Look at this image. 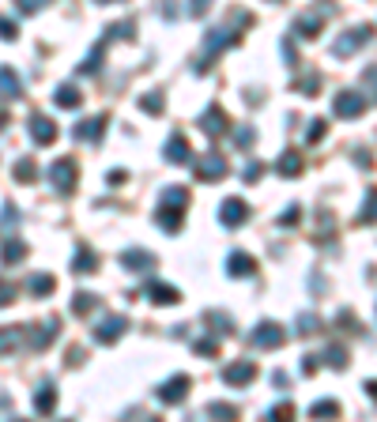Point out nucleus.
Here are the masks:
<instances>
[{
    "mask_svg": "<svg viewBox=\"0 0 377 422\" xmlns=\"http://www.w3.org/2000/svg\"><path fill=\"white\" fill-rule=\"evenodd\" d=\"M155 219H159V227L167 234H178L181 223H185V208H178V204H162L159 200V211H155Z\"/></svg>",
    "mask_w": 377,
    "mask_h": 422,
    "instance_id": "obj_5",
    "label": "nucleus"
},
{
    "mask_svg": "<svg viewBox=\"0 0 377 422\" xmlns=\"http://www.w3.org/2000/svg\"><path fill=\"white\" fill-rule=\"evenodd\" d=\"M125 328H128V321L114 313V317H106V321L95 328V340H98V343H117V340L125 336Z\"/></svg>",
    "mask_w": 377,
    "mask_h": 422,
    "instance_id": "obj_6",
    "label": "nucleus"
},
{
    "mask_svg": "<svg viewBox=\"0 0 377 422\" xmlns=\"http://www.w3.org/2000/svg\"><path fill=\"white\" fill-rule=\"evenodd\" d=\"M219 219H223V227H238V223L249 219V208H245V200L231 196V200H223V208H219Z\"/></svg>",
    "mask_w": 377,
    "mask_h": 422,
    "instance_id": "obj_8",
    "label": "nucleus"
},
{
    "mask_svg": "<svg viewBox=\"0 0 377 422\" xmlns=\"http://www.w3.org/2000/svg\"><path fill=\"white\" fill-rule=\"evenodd\" d=\"M106 133V117H95V121H84V125L76 128V140H91V144H98Z\"/></svg>",
    "mask_w": 377,
    "mask_h": 422,
    "instance_id": "obj_21",
    "label": "nucleus"
},
{
    "mask_svg": "<svg viewBox=\"0 0 377 422\" xmlns=\"http://www.w3.org/2000/svg\"><path fill=\"white\" fill-rule=\"evenodd\" d=\"M20 343H23V324H8V328H0V354H12Z\"/></svg>",
    "mask_w": 377,
    "mask_h": 422,
    "instance_id": "obj_19",
    "label": "nucleus"
},
{
    "mask_svg": "<svg viewBox=\"0 0 377 422\" xmlns=\"http://www.w3.org/2000/svg\"><path fill=\"white\" fill-rule=\"evenodd\" d=\"M53 276H31V283H26V290L31 294H38V298H45V294H53Z\"/></svg>",
    "mask_w": 377,
    "mask_h": 422,
    "instance_id": "obj_29",
    "label": "nucleus"
},
{
    "mask_svg": "<svg viewBox=\"0 0 377 422\" xmlns=\"http://www.w3.org/2000/svg\"><path fill=\"white\" fill-rule=\"evenodd\" d=\"M366 42H370V31H366V27H355V31H347L344 38L336 42V57H347L351 50H358V45H366Z\"/></svg>",
    "mask_w": 377,
    "mask_h": 422,
    "instance_id": "obj_12",
    "label": "nucleus"
},
{
    "mask_svg": "<svg viewBox=\"0 0 377 422\" xmlns=\"http://www.w3.org/2000/svg\"><path fill=\"white\" fill-rule=\"evenodd\" d=\"M197 177H200V181H223V177H226V158L219 155V151L204 155L197 163Z\"/></svg>",
    "mask_w": 377,
    "mask_h": 422,
    "instance_id": "obj_2",
    "label": "nucleus"
},
{
    "mask_svg": "<svg viewBox=\"0 0 377 422\" xmlns=\"http://www.w3.org/2000/svg\"><path fill=\"white\" fill-rule=\"evenodd\" d=\"M98 4H114V0H98Z\"/></svg>",
    "mask_w": 377,
    "mask_h": 422,
    "instance_id": "obj_48",
    "label": "nucleus"
},
{
    "mask_svg": "<svg viewBox=\"0 0 377 422\" xmlns=\"http://www.w3.org/2000/svg\"><path fill=\"white\" fill-rule=\"evenodd\" d=\"M208 4H211V0H192V4H189V15H204Z\"/></svg>",
    "mask_w": 377,
    "mask_h": 422,
    "instance_id": "obj_42",
    "label": "nucleus"
},
{
    "mask_svg": "<svg viewBox=\"0 0 377 422\" xmlns=\"http://www.w3.org/2000/svg\"><path fill=\"white\" fill-rule=\"evenodd\" d=\"M12 302H15V287L0 279V306H12Z\"/></svg>",
    "mask_w": 377,
    "mask_h": 422,
    "instance_id": "obj_39",
    "label": "nucleus"
},
{
    "mask_svg": "<svg viewBox=\"0 0 377 422\" xmlns=\"http://www.w3.org/2000/svg\"><path fill=\"white\" fill-rule=\"evenodd\" d=\"M231 42H238V27H226V31H211V34H208V57L215 61Z\"/></svg>",
    "mask_w": 377,
    "mask_h": 422,
    "instance_id": "obj_11",
    "label": "nucleus"
},
{
    "mask_svg": "<svg viewBox=\"0 0 377 422\" xmlns=\"http://www.w3.org/2000/svg\"><path fill=\"white\" fill-rule=\"evenodd\" d=\"M238 144H253V128H238Z\"/></svg>",
    "mask_w": 377,
    "mask_h": 422,
    "instance_id": "obj_43",
    "label": "nucleus"
},
{
    "mask_svg": "<svg viewBox=\"0 0 377 422\" xmlns=\"http://www.w3.org/2000/svg\"><path fill=\"white\" fill-rule=\"evenodd\" d=\"M125 181V170H109V185H121Z\"/></svg>",
    "mask_w": 377,
    "mask_h": 422,
    "instance_id": "obj_45",
    "label": "nucleus"
},
{
    "mask_svg": "<svg viewBox=\"0 0 377 422\" xmlns=\"http://www.w3.org/2000/svg\"><path fill=\"white\" fill-rule=\"evenodd\" d=\"M366 389H370V396L377 400V381H370V384H366Z\"/></svg>",
    "mask_w": 377,
    "mask_h": 422,
    "instance_id": "obj_46",
    "label": "nucleus"
},
{
    "mask_svg": "<svg viewBox=\"0 0 377 422\" xmlns=\"http://www.w3.org/2000/svg\"><path fill=\"white\" fill-rule=\"evenodd\" d=\"M226 271H231L234 279H242V276H253L256 264H253L249 253H231V260H226Z\"/></svg>",
    "mask_w": 377,
    "mask_h": 422,
    "instance_id": "obj_17",
    "label": "nucleus"
},
{
    "mask_svg": "<svg viewBox=\"0 0 377 422\" xmlns=\"http://www.w3.org/2000/svg\"><path fill=\"white\" fill-rule=\"evenodd\" d=\"M57 328H61V321H45V324H38L34 336H26V343H31L34 351H42V347H49V340L57 336Z\"/></svg>",
    "mask_w": 377,
    "mask_h": 422,
    "instance_id": "obj_20",
    "label": "nucleus"
},
{
    "mask_svg": "<svg viewBox=\"0 0 377 422\" xmlns=\"http://www.w3.org/2000/svg\"><path fill=\"white\" fill-rule=\"evenodd\" d=\"M275 170H279L283 177H294V174L302 170V155H298V151H287V155L279 158V163H275Z\"/></svg>",
    "mask_w": 377,
    "mask_h": 422,
    "instance_id": "obj_26",
    "label": "nucleus"
},
{
    "mask_svg": "<svg viewBox=\"0 0 377 422\" xmlns=\"http://www.w3.org/2000/svg\"><path fill=\"white\" fill-rule=\"evenodd\" d=\"M294 31H298V34H306V38H317V34H321V20H317V15H298Z\"/></svg>",
    "mask_w": 377,
    "mask_h": 422,
    "instance_id": "obj_30",
    "label": "nucleus"
},
{
    "mask_svg": "<svg viewBox=\"0 0 377 422\" xmlns=\"http://www.w3.org/2000/svg\"><path fill=\"white\" fill-rule=\"evenodd\" d=\"M200 128H204L208 136H223V133H226V114H223L219 106H211L208 114L200 117Z\"/></svg>",
    "mask_w": 377,
    "mask_h": 422,
    "instance_id": "obj_16",
    "label": "nucleus"
},
{
    "mask_svg": "<svg viewBox=\"0 0 377 422\" xmlns=\"http://www.w3.org/2000/svg\"><path fill=\"white\" fill-rule=\"evenodd\" d=\"M102 53H106V38L98 42L95 50H91V57H87L84 64H79V72H84V76H87V72H98V68H102Z\"/></svg>",
    "mask_w": 377,
    "mask_h": 422,
    "instance_id": "obj_31",
    "label": "nucleus"
},
{
    "mask_svg": "<svg viewBox=\"0 0 377 422\" xmlns=\"http://www.w3.org/2000/svg\"><path fill=\"white\" fill-rule=\"evenodd\" d=\"M197 354H211V359H215V354H219V343L215 340H200L197 343Z\"/></svg>",
    "mask_w": 377,
    "mask_h": 422,
    "instance_id": "obj_40",
    "label": "nucleus"
},
{
    "mask_svg": "<svg viewBox=\"0 0 377 422\" xmlns=\"http://www.w3.org/2000/svg\"><path fill=\"white\" fill-rule=\"evenodd\" d=\"M121 268H128V271H147V268H155V257L147 249H125L121 257Z\"/></svg>",
    "mask_w": 377,
    "mask_h": 422,
    "instance_id": "obj_10",
    "label": "nucleus"
},
{
    "mask_svg": "<svg viewBox=\"0 0 377 422\" xmlns=\"http://www.w3.org/2000/svg\"><path fill=\"white\" fill-rule=\"evenodd\" d=\"M189 384H192V381L185 377V373H178V377H170V381L159 389V400H162V403H181V400L189 396Z\"/></svg>",
    "mask_w": 377,
    "mask_h": 422,
    "instance_id": "obj_7",
    "label": "nucleus"
},
{
    "mask_svg": "<svg viewBox=\"0 0 377 422\" xmlns=\"http://www.w3.org/2000/svg\"><path fill=\"white\" fill-rule=\"evenodd\" d=\"M4 125H8V117H4V114H0V128H4Z\"/></svg>",
    "mask_w": 377,
    "mask_h": 422,
    "instance_id": "obj_47",
    "label": "nucleus"
},
{
    "mask_svg": "<svg viewBox=\"0 0 377 422\" xmlns=\"http://www.w3.org/2000/svg\"><path fill=\"white\" fill-rule=\"evenodd\" d=\"M0 95H4V98H20V95H23L20 76H15L12 68H0Z\"/></svg>",
    "mask_w": 377,
    "mask_h": 422,
    "instance_id": "obj_22",
    "label": "nucleus"
},
{
    "mask_svg": "<svg viewBox=\"0 0 377 422\" xmlns=\"http://www.w3.org/2000/svg\"><path fill=\"white\" fill-rule=\"evenodd\" d=\"M49 177H53V189L61 196H72L76 193V163L72 158H61V163L49 166Z\"/></svg>",
    "mask_w": 377,
    "mask_h": 422,
    "instance_id": "obj_1",
    "label": "nucleus"
},
{
    "mask_svg": "<svg viewBox=\"0 0 377 422\" xmlns=\"http://www.w3.org/2000/svg\"><path fill=\"white\" fill-rule=\"evenodd\" d=\"M95 268H98V257L87 246H79L76 260H72V271H76V276H87V271H95Z\"/></svg>",
    "mask_w": 377,
    "mask_h": 422,
    "instance_id": "obj_23",
    "label": "nucleus"
},
{
    "mask_svg": "<svg viewBox=\"0 0 377 422\" xmlns=\"http://www.w3.org/2000/svg\"><path fill=\"white\" fill-rule=\"evenodd\" d=\"M256 377V366L253 362H234V366H226L223 370V381L226 384H249Z\"/></svg>",
    "mask_w": 377,
    "mask_h": 422,
    "instance_id": "obj_14",
    "label": "nucleus"
},
{
    "mask_svg": "<svg viewBox=\"0 0 377 422\" xmlns=\"http://www.w3.org/2000/svg\"><path fill=\"white\" fill-rule=\"evenodd\" d=\"M0 38H4V42H15V38H20V31H15L12 20H0Z\"/></svg>",
    "mask_w": 377,
    "mask_h": 422,
    "instance_id": "obj_37",
    "label": "nucleus"
},
{
    "mask_svg": "<svg viewBox=\"0 0 377 422\" xmlns=\"http://www.w3.org/2000/svg\"><path fill=\"white\" fill-rule=\"evenodd\" d=\"M272 415H275V419H287V415H291V403H279V407H275Z\"/></svg>",
    "mask_w": 377,
    "mask_h": 422,
    "instance_id": "obj_44",
    "label": "nucleus"
},
{
    "mask_svg": "<svg viewBox=\"0 0 377 422\" xmlns=\"http://www.w3.org/2000/svg\"><path fill=\"white\" fill-rule=\"evenodd\" d=\"M34 177H38V163H34V158H20V163H15V181L31 185Z\"/></svg>",
    "mask_w": 377,
    "mask_h": 422,
    "instance_id": "obj_25",
    "label": "nucleus"
},
{
    "mask_svg": "<svg viewBox=\"0 0 377 422\" xmlns=\"http://www.w3.org/2000/svg\"><path fill=\"white\" fill-rule=\"evenodd\" d=\"M53 102H57L61 110H76L79 102H84V95H79V87H72V83H64V87L53 91Z\"/></svg>",
    "mask_w": 377,
    "mask_h": 422,
    "instance_id": "obj_18",
    "label": "nucleus"
},
{
    "mask_svg": "<svg viewBox=\"0 0 377 422\" xmlns=\"http://www.w3.org/2000/svg\"><path fill=\"white\" fill-rule=\"evenodd\" d=\"M162 204H178V208H185V204H189V193L181 189V185H170V189L162 193Z\"/></svg>",
    "mask_w": 377,
    "mask_h": 422,
    "instance_id": "obj_32",
    "label": "nucleus"
},
{
    "mask_svg": "<svg viewBox=\"0 0 377 422\" xmlns=\"http://www.w3.org/2000/svg\"><path fill=\"white\" fill-rule=\"evenodd\" d=\"M309 415H339V403L336 400H321V403L309 407Z\"/></svg>",
    "mask_w": 377,
    "mask_h": 422,
    "instance_id": "obj_35",
    "label": "nucleus"
},
{
    "mask_svg": "<svg viewBox=\"0 0 377 422\" xmlns=\"http://www.w3.org/2000/svg\"><path fill=\"white\" fill-rule=\"evenodd\" d=\"M45 4H49V0H20V8H23V12H31V15H34V12H42Z\"/></svg>",
    "mask_w": 377,
    "mask_h": 422,
    "instance_id": "obj_41",
    "label": "nucleus"
},
{
    "mask_svg": "<svg viewBox=\"0 0 377 422\" xmlns=\"http://www.w3.org/2000/svg\"><path fill=\"white\" fill-rule=\"evenodd\" d=\"M253 343H256V347H279V343H283V328H279V324H272V321L256 324Z\"/></svg>",
    "mask_w": 377,
    "mask_h": 422,
    "instance_id": "obj_13",
    "label": "nucleus"
},
{
    "mask_svg": "<svg viewBox=\"0 0 377 422\" xmlns=\"http://www.w3.org/2000/svg\"><path fill=\"white\" fill-rule=\"evenodd\" d=\"M23 253H26V246H23L20 238H8V241H4V249H0V260H4V264H15V260H20Z\"/></svg>",
    "mask_w": 377,
    "mask_h": 422,
    "instance_id": "obj_27",
    "label": "nucleus"
},
{
    "mask_svg": "<svg viewBox=\"0 0 377 422\" xmlns=\"http://www.w3.org/2000/svg\"><path fill=\"white\" fill-rule=\"evenodd\" d=\"M26 128H31V140L38 147H49L53 140H57V125H53L49 117H42V114H34L31 121H26Z\"/></svg>",
    "mask_w": 377,
    "mask_h": 422,
    "instance_id": "obj_3",
    "label": "nucleus"
},
{
    "mask_svg": "<svg viewBox=\"0 0 377 422\" xmlns=\"http://www.w3.org/2000/svg\"><path fill=\"white\" fill-rule=\"evenodd\" d=\"M53 403H57V389H53V384H42L38 396H34V411H38V415H49Z\"/></svg>",
    "mask_w": 377,
    "mask_h": 422,
    "instance_id": "obj_24",
    "label": "nucleus"
},
{
    "mask_svg": "<svg viewBox=\"0 0 377 422\" xmlns=\"http://www.w3.org/2000/svg\"><path fill=\"white\" fill-rule=\"evenodd\" d=\"M328 366H336V370H344V366H347L344 347H332V351H328Z\"/></svg>",
    "mask_w": 377,
    "mask_h": 422,
    "instance_id": "obj_38",
    "label": "nucleus"
},
{
    "mask_svg": "<svg viewBox=\"0 0 377 422\" xmlns=\"http://www.w3.org/2000/svg\"><path fill=\"white\" fill-rule=\"evenodd\" d=\"M140 106L147 110V114H162V95H159V91H155V95H144Z\"/></svg>",
    "mask_w": 377,
    "mask_h": 422,
    "instance_id": "obj_36",
    "label": "nucleus"
},
{
    "mask_svg": "<svg viewBox=\"0 0 377 422\" xmlns=\"http://www.w3.org/2000/svg\"><path fill=\"white\" fill-rule=\"evenodd\" d=\"M332 106H336L339 117H355V114H362V110H366V102H362V95H355V91H339Z\"/></svg>",
    "mask_w": 377,
    "mask_h": 422,
    "instance_id": "obj_9",
    "label": "nucleus"
},
{
    "mask_svg": "<svg viewBox=\"0 0 377 422\" xmlns=\"http://www.w3.org/2000/svg\"><path fill=\"white\" fill-rule=\"evenodd\" d=\"M144 294H147V302H155V306H174V302H178V290H174V287H167V283H147V290H144Z\"/></svg>",
    "mask_w": 377,
    "mask_h": 422,
    "instance_id": "obj_15",
    "label": "nucleus"
},
{
    "mask_svg": "<svg viewBox=\"0 0 377 422\" xmlns=\"http://www.w3.org/2000/svg\"><path fill=\"white\" fill-rule=\"evenodd\" d=\"M208 415H211V419H234L238 411L231 407V403H208Z\"/></svg>",
    "mask_w": 377,
    "mask_h": 422,
    "instance_id": "obj_34",
    "label": "nucleus"
},
{
    "mask_svg": "<svg viewBox=\"0 0 377 422\" xmlns=\"http://www.w3.org/2000/svg\"><path fill=\"white\" fill-rule=\"evenodd\" d=\"M377 219V189H370L366 196V211H358V223H374Z\"/></svg>",
    "mask_w": 377,
    "mask_h": 422,
    "instance_id": "obj_33",
    "label": "nucleus"
},
{
    "mask_svg": "<svg viewBox=\"0 0 377 422\" xmlns=\"http://www.w3.org/2000/svg\"><path fill=\"white\" fill-rule=\"evenodd\" d=\"M167 163H174V166H192V151H189V140L181 136V133H174L170 140H167Z\"/></svg>",
    "mask_w": 377,
    "mask_h": 422,
    "instance_id": "obj_4",
    "label": "nucleus"
},
{
    "mask_svg": "<svg viewBox=\"0 0 377 422\" xmlns=\"http://www.w3.org/2000/svg\"><path fill=\"white\" fill-rule=\"evenodd\" d=\"M95 306H98V298H95V294H87V290H79V294L72 298V313H76V317H87Z\"/></svg>",
    "mask_w": 377,
    "mask_h": 422,
    "instance_id": "obj_28",
    "label": "nucleus"
}]
</instances>
